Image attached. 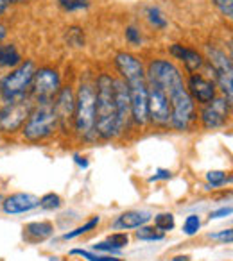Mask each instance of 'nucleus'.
<instances>
[{"label": "nucleus", "instance_id": "1", "mask_svg": "<svg viewBox=\"0 0 233 261\" xmlns=\"http://www.w3.org/2000/svg\"><path fill=\"white\" fill-rule=\"evenodd\" d=\"M165 90L171 102V127L176 130H189L196 123V102L189 95L183 73L169 59H151L146 70Z\"/></svg>", "mask_w": 233, "mask_h": 261}, {"label": "nucleus", "instance_id": "2", "mask_svg": "<svg viewBox=\"0 0 233 261\" xmlns=\"http://www.w3.org/2000/svg\"><path fill=\"white\" fill-rule=\"evenodd\" d=\"M115 68L121 73V79L126 83L131 100V122L135 125L146 127L149 123L147 116V81L144 63L129 52H116Z\"/></svg>", "mask_w": 233, "mask_h": 261}, {"label": "nucleus", "instance_id": "3", "mask_svg": "<svg viewBox=\"0 0 233 261\" xmlns=\"http://www.w3.org/2000/svg\"><path fill=\"white\" fill-rule=\"evenodd\" d=\"M113 79L109 73L102 72L94 83L95 88V136L102 142H109L122 135L116 115Z\"/></svg>", "mask_w": 233, "mask_h": 261}, {"label": "nucleus", "instance_id": "4", "mask_svg": "<svg viewBox=\"0 0 233 261\" xmlns=\"http://www.w3.org/2000/svg\"><path fill=\"white\" fill-rule=\"evenodd\" d=\"M74 133L83 142H95V88L94 83L81 79L76 91Z\"/></svg>", "mask_w": 233, "mask_h": 261}, {"label": "nucleus", "instance_id": "5", "mask_svg": "<svg viewBox=\"0 0 233 261\" xmlns=\"http://www.w3.org/2000/svg\"><path fill=\"white\" fill-rule=\"evenodd\" d=\"M58 129V116L52 108V102H34L33 111L29 113L22 127V136L31 143H40L52 138Z\"/></svg>", "mask_w": 233, "mask_h": 261}, {"label": "nucleus", "instance_id": "6", "mask_svg": "<svg viewBox=\"0 0 233 261\" xmlns=\"http://www.w3.org/2000/svg\"><path fill=\"white\" fill-rule=\"evenodd\" d=\"M34 72H36V63L33 59H24L18 66L6 73L0 79V106L27 97L31 91Z\"/></svg>", "mask_w": 233, "mask_h": 261}, {"label": "nucleus", "instance_id": "7", "mask_svg": "<svg viewBox=\"0 0 233 261\" xmlns=\"http://www.w3.org/2000/svg\"><path fill=\"white\" fill-rule=\"evenodd\" d=\"M147 116L149 122L154 127H171V102L165 93V90L161 88V84L158 83L154 77L147 75Z\"/></svg>", "mask_w": 233, "mask_h": 261}, {"label": "nucleus", "instance_id": "8", "mask_svg": "<svg viewBox=\"0 0 233 261\" xmlns=\"http://www.w3.org/2000/svg\"><path fill=\"white\" fill-rule=\"evenodd\" d=\"M206 61L210 65V70L214 72L215 86L221 88L222 95L228 102L233 100V63L231 58L226 56L221 48L214 45H206Z\"/></svg>", "mask_w": 233, "mask_h": 261}, {"label": "nucleus", "instance_id": "9", "mask_svg": "<svg viewBox=\"0 0 233 261\" xmlns=\"http://www.w3.org/2000/svg\"><path fill=\"white\" fill-rule=\"evenodd\" d=\"M33 108L34 100L31 98V95L0 106V133L15 135V133L22 130L24 123H26L29 113L33 111Z\"/></svg>", "mask_w": 233, "mask_h": 261}, {"label": "nucleus", "instance_id": "10", "mask_svg": "<svg viewBox=\"0 0 233 261\" xmlns=\"http://www.w3.org/2000/svg\"><path fill=\"white\" fill-rule=\"evenodd\" d=\"M61 90V75L52 66H41L36 68L31 84V98L34 102H52L58 91Z\"/></svg>", "mask_w": 233, "mask_h": 261}, {"label": "nucleus", "instance_id": "11", "mask_svg": "<svg viewBox=\"0 0 233 261\" xmlns=\"http://www.w3.org/2000/svg\"><path fill=\"white\" fill-rule=\"evenodd\" d=\"M52 108L58 116V127L63 135L74 133V115H76V91L72 86H61L52 100Z\"/></svg>", "mask_w": 233, "mask_h": 261}, {"label": "nucleus", "instance_id": "12", "mask_svg": "<svg viewBox=\"0 0 233 261\" xmlns=\"http://www.w3.org/2000/svg\"><path fill=\"white\" fill-rule=\"evenodd\" d=\"M229 113H231V102L224 97H215L201 109V125L206 130L221 129L228 123Z\"/></svg>", "mask_w": 233, "mask_h": 261}, {"label": "nucleus", "instance_id": "13", "mask_svg": "<svg viewBox=\"0 0 233 261\" xmlns=\"http://www.w3.org/2000/svg\"><path fill=\"white\" fill-rule=\"evenodd\" d=\"M185 86H187L189 95L192 97V100L201 106L208 104V102L214 100V98L217 97V86H215L214 81L206 79V77L201 75V73H197V72L190 73Z\"/></svg>", "mask_w": 233, "mask_h": 261}, {"label": "nucleus", "instance_id": "14", "mask_svg": "<svg viewBox=\"0 0 233 261\" xmlns=\"http://www.w3.org/2000/svg\"><path fill=\"white\" fill-rule=\"evenodd\" d=\"M113 95H115L116 115H119V125L124 133L131 123V100H129L128 86L122 79H113Z\"/></svg>", "mask_w": 233, "mask_h": 261}, {"label": "nucleus", "instance_id": "15", "mask_svg": "<svg viewBox=\"0 0 233 261\" xmlns=\"http://www.w3.org/2000/svg\"><path fill=\"white\" fill-rule=\"evenodd\" d=\"M40 207V199L33 193H13L2 199V211L6 215H24Z\"/></svg>", "mask_w": 233, "mask_h": 261}, {"label": "nucleus", "instance_id": "16", "mask_svg": "<svg viewBox=\"0 0 233 261\" xmlns=\"http://www.w3.org/2000/svg\"><path fill=\"white\" fill-rule=\"evenodd\" d=\"M153 220V213L147 210H131L124 211L122 215L113 220V229L116 231H129V229H138L142 225L149 224Z\"/></svg>", "mask_w": 233, "mask_h": 261}, {"label": "nucleus", "instance_id": "17", "mask_svg": "<svg viewBox=\"0 0 233 261\" xmlns=\"http://www.w3.org/2000/svg\"><path fill=\"white\" fill-rule=\"evenodd\" d=\"M169 52H171V56L174 59H179V61L183 63V66L187 68V72H190V73H196L197 70H201L204 65V58L199 52L190 47H185V45H181V43H172L171 47H169Z\"/></svg>", "mask_w": 233, "mask_h": 261}, {"label": "nucleus", "instance_id": "18", "mask_svg": "<svg viewBox=\"0 0 233 261\" xmlns=\"http://www.w3.org/2000/svg\"><path fill=\"white\" fill-rule=\"evenodd\" d=\"M54 234V224L49 220H36L24 225V240L29 243H40Z\"/></svg>", "mask_w": 233, "mask_h": 261}, {"label": "nucleus", "instance_id": "19", "mask_svg": "<svg viewBox=\"0 0 233 261\" xmlns=\"http://www.w3.org/2000/svg\"><path fill=\"white\" fill-rule=\"evenodd\" d=\"M22 61V54L15 43H0V68H15Z\"/></svg>", "mask_w": 233, "mask_h": 261}, {"label": "nucleus", "instance_id": "20", "mask_svg": "<svg viewBox=\"0 0 233 261\" xmlns=\"http://www.w3.org/2000/svg\"><path fill=\"white\" fill-rule=\"evenodd\" d=\"M153 218H154V229L164 232V234L171 232L172 229L176 227V218L171 211H164V213L153 215Z\"/></svg>", "mask_w": 233, "mask_h": 261}, {"label": "nucleus", "instance_id": "21", "mask_svg": "<svg viewBox=\"0 0 233 261\" xmlns=\"http://www.w3.org/2000/svg\"><path fill=\"white\" fill-rule=\"evenodd\" d=\"M70 256H81L86 261H122L119 256H109V254H101L86 249H72L70 250Z\"/></svg>", "mask_w": 233, "mask_h": 261}, {"label": "nucleus", "instance_id": "22", "mask_svg": "<svg viewBox=\"0 0 233 261\" xmlns=\"http://www.w3.org/2000/svg\"><path fill=\"white\" fill-rule=\"evenodd\" d=\"M101 224V217H91L90 220H86L83 225H79V227H76L74 231H68V232H65V234L61 236L63 240H74V238H79V236H83V234H86V232H90V231H94L97 225Z\"/></svg>", "mask_w": 233, "mask_h": 261}, {"label": "nucleus", "instance_id": "23", "mask_svg": "<svg viewBox=\"0 0 233 261\" xmlns=\"http://www.w3.org/2000/svg\"><path fill=\"white\" fill-rule=\"evenodd\" d=\"M146 15H147V20H149V23L154 27V29H167L169 22L167 18H165V15L160 11V8H156V6H149V8L146 9Z\"/></svg>", "mask_w": 233, "mask_h": 261}, {"label": "nucleus", "instance_id": "24", "mask_svg": "<svg viewBox=\"0 0 233 261\" xmlns=\"http://www.w3.org/2000/svg\"><path fill=\"white\" fill-rule=\"evenodd\" d=\"M65 41L70 45V47H74V48L84 47V43H86L84 31L81 29V27H77V25L68 27V29H66V33H65Z\"/></svg>", "mask_w": 233, "mask_h": 261}, {"label": "nucleus", "instance_id": "25", "mask_svg": "<svg viewBox=\"0 0 233 261\" xmlns=\"http://www.w3.org/2000/svg\"><path fill=\"white\" fill-rule=\"evenodd\" d=\"M231 181V175H228L226 172L222 170H210L206 174V190H215V188H221L224 186L226 182Z\"/></svg>", "mask_w": 233, "mask_h": 261}, {"label": "nucleus", "instance_id": "26", "mask_svg": "<svg viewBox=\"0 0 233 261\" xmlns=\"http://www.w3.org/2000/svg\"><path fill=\"white\" fill-rule=\"evenodd\" d=\"M135 236L138 240H142V242H161V240L165 238L164 232L156 231L154 227H149V225H142V227H138V231L135 232Z\"/></svg>", "mask_w": 233, "mask_h": 261}, {"label": "nucleus", "instance_id": "27", "mask_svg": "<svg viewBox=\"0 0 233 261\" xmlns=\"http://www.w3.org/2000/svg\"><path fill=\"white\" fill-rule=\"evenodd\" d=\"M201 217L199 215H196V213H192V215H189V217L183 220V225H181V231H183V234H187V236H196L197 232H199V229H201Z\"/></svg>", "mask_w": 233, "mask_h": 261}, {"label": "nucleus", "instance_id": "28", "mask_svg": "<svg viewBox=\"0 0 233 261\" xmlns=\"http://www.w3.org/2000/svg\"><path fill=\"white\" fill-rule=\"evenodd\" d=\"M91 4V0H58V6L66 13L84 11Z\"/></svg>", "mask_w": 233, "mask_h": 261}, {"label": "nucleus", "instance_id": "29", "mask_svg": "<svg viewBox=\"0 0 233 261\" xmlns=\"http://www.w3.org/2000/svg\"><path fill=\"white\" fill-rule=\"evenodd\" d=\"M63 204L61 197L58 193L51 192V193H45L43 197L40 199V207L41 210H49V211H54V210H59Z\"/></svg>", "mask_w": 233, "mask_h": 261}, {"label": "nucleus", "instance_id": "30", "mask_svg": "<svg viewBox=\"0 0 233 261\" xmlns=\"http://www.w3.org/2000/svg\"><path fill=\"white\" fill-rule=\"evenodd\" d=\"M106 242H109L116 250H124L126 247L129 245V236L128 232L124 231H116V232H111V234L106 238Z\"/></svg>", "mask_w": 233, "mask_h": 261}, {"label": "nucleus", "instance_id": "31", "mask_svg": "<svg viewBox=\"0 0 233 261\" xmlns=\"http://www.w3.org/2000/svg\"><path fill=\"white\" fill-rule=\"evenodd\" d=\"M124 36H126V41H128L129 45H133V47H140V45H142V34H140V31L136 29L135 25L126 27Z\"/></svg>", "mask_w": 233, "mask_h": 261}, {"label": "nucleus", "instance_id": "32", "mask_svg": "<svg viewBox=\"0 0 233 261\" xmlns=\"http://www.w3.org/2000/svg\"><path fill=\"white\" fill-rule=\"evenodd\" d=\"M212 4H214L228 20L233 18V0H212Z\"/></svg>", "mask_w": 233, "mask_h": 261}, {"label": "nucleus", "instance_id": "33", "mask_svg": "<svg viewBox=\"0 0 233 261\" xmlns=\"http://www.w3.org/2000/svg\"><path fill=\"white\" fill-rule=\"evenodd\" d=\"M91 250H95V252H101V254H109V256H121L122 250H116L115 247L111 245L109 242H99L95 243L94 247H91Z\"/></svg>", "mask_w": 233, "mask_h": 261}, {"label": "nucleus", "instance_id": "34", "mask_svg": "<svg viewBox=\"0 0 233 261\" xmlns=\"http://www.w3.org/2000/svg\"><path fill=\"white\" fill-rule=\"evenodd\" d=\"M210 240H219L221 243H231V238H233V231L231 229H222L219 232H210L208 234Z\"/></svg>", "mask_w": 233, "mask_h": 261}, {"label": "nucleus", "instance_id": "35", "mask_svg": "<svg viewBox=\"0 0 233 261\" xmlns=\"http://www.w3.org/2000/svg\"><path fill=\"white\" fill-rule=\"evenodd\" d=\"M172 177V172L167 170V168H158L156 172H154L153 175H151L147 181L149 182H156V181H167V179Z\"/></svg>", "mask_w": 233, "mask_h": 261}, {"label": "nucleus", "instance_id": "36", "mask_svg": "<svg viewBox=\"0 0 233 261\" xmlns=\"http://www.w3.org/2000/svg\"><path fill=\"white\" fill-rule=\"evenodd\" d=\"M231 215V206H224V207H219V210L212 211L210 213V220H219V218H226Z\"/></svg>", "mask_w": 233, "mask_h": 261}, {"label": "nucleus", "instance_id": "37", "mask_svg": "<svg viewBox=\"0 0 233 261\" xmlns=\"http://www.w3.org/2000/svg\"><path fill=\"white\" fill-rule=\"evenodd\" d=\"M74 161H76L77 167L83 168V170H86V168L90 167V161H88L86 158L81 156V154H74Z\"/></svg>", "mask_w": 233, "mask_h": 261}, {"label": "nucleus", "instance_id": "38", "mask_svg": "<svg viewBox=\"0 0 233 261\" xmlns=\"http://www.w3.org/2000/svg\"><path fill=\"white\" fill-rule=\"evenodd\" d=\"M6 36H8V25H6V23H0V43L4 41Z\"/></svg>", "mask_w": 233, "mask_h": 261}, {"label": "nucleus", "instance_id": "39", "mask_svg": "<svg viewBox=\"0 0 233 261\" xmlns=\"http://www.w3.org/2000/svg\"><path fill=\"white\" fill-rule=\"evenodd\" d=\"M8 6H20V4H26V2H31V0H6Z\"/></svg>", "mask_w": 233, "mask_h": 261}, {"label": "nucleus", "instance_id": "40", "mask_svg": "<svg viewBox=\"0 0 233 261\" xmlns=\"http://www.w3.org/2000/svg\"><path fill=\"white\" fill-rule=\"evenodd\" d=\"M171 261H190V256H187V254H179V256H174Z\"/></svg>", "mask_w": 233, "mask_h": 261}, {"label": "nucleus", "instance_id": "41", "mask_svg": "<svg viewBox=\"0 0 233 261\" xmlns=\"http://www.w3.org/2000/svg\"><path fill=\"white\" fill-rule=\"evenodd\" d=\"M9 6H8V2H6V0H0V16L4 15L6 13V9H8Z\"/></svg>", "mask_w": 233, "mask_h": 261}, {"label": "nucleus", "instance_id": "42", "mask_svg": "<svg viewBox=\"0 0 233 261\" xmlns=\"http://www.w3.org/2000/svg\"><path fill=\"white\" fill-rule=\"evenodd\" d=\"M49 261H59V257H49Z\"/></svg>", "mask_w": 233, "mask_h": 261}, {"label": "nucleus", "instance_id": "43", "mask_svg": "<svg viewBox=\"0 0 233 261\" xmlns=\"http://www.w3.org/2000/svg\"><path fill=\"white\" fill-rule=\"evenodd\" d=\"M0 200H2V195H0Z\"/></svg>", "mask_w": 233, "mask_h": 261}]
</instances>
